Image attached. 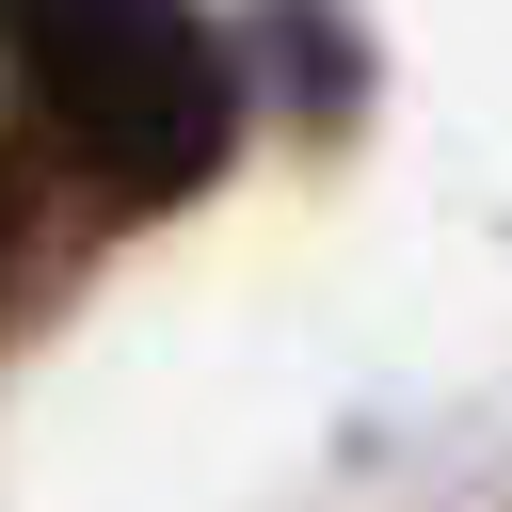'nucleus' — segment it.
Segmentation results:
<instances>
[{
  "mask_svg": "<svg viewBox=\"0 0 512 512\" xmlns=\"http://www.w3.org/2000/svg\"><path fill=\"white\" fill-rule=\"evenodd\" d=\"M16 16V96L32 144L80 160L96 192H176L224 144V64L192 0H0Z\"/></svg>",
  "mask_w": 512,
  "mask_h": 512,
  "instance_id": "1",
  "label": "nucleus"
}]
</instances>
